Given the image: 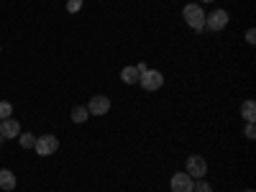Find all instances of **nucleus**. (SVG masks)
<instances>
[{
  "mask_svg": "<svg viewBox=\"0 0 256 192\" xmlns=\"http://www.w3.org/2000/svg\"><path fill=\"white\" fill-rule=\"evenodd\" d=\"M182 16H184V24L192 28V31H205V10H202V6L200 3H190V6H184V10H182Z\"/></svg>",
  "mask_w": 256,
  "mask_h": 192,
  "instance_id": "1",
  "label": "nucleus"
},
{
  "mask_svg": "<svg viewBox=\"0 0 256 192\" xmlns=\"http://www.w3.org/2000/svg\"><path fill=\"white\" fill-rule=\"evenodd\" d=\"M138 84H141L146 92H154V90H159L162 84H164V74L159 70H144L138 74Z\"/></svg>",
  "mask_w": 256,
  "mask_h": 192,
  "instance_id": "2",
  "label": "nucleus"
},
{
  "mask_svg": "<svg viewBox=\"0 0 256 192\" xmlns=\"http://www.w3.org/2000/svg\"><path fill=\"white\" fill-rule=\"evenodd\" d=\"M34 148H36V154H38V156H52V154H56V148H59V138L52 136V134L38 136L36 144H34Z\"/></svg>",
  "mask_w": 256,
  "mask_h": 192,
  "instance_id": "3",
  "label": "nucleus"
},
{
  "mask_svg": "<svg viewBox=\"0 0 256 192\" xmlns=\"http://www.w3.org/2000/svg\"><path fill=\"white\" fill-rule=\"evenodd\" d=\"M187 174H190L192 180H202V177L208 174V162H205L202 156H198V154H192V156L187 159Z\"/></svg>",
  "mask_w": 256,
  "mask_h": 192,
  "instance_id": "4",
  "label": "nucleus"
},
{
  "mask_svg": "<svg viewBox=\"0 0 256 192\" xmlns=\"http://www.w3.org/2000/svg\"><path fill=\"white\" fill-rule=\"evenodd\" d=\"M228 26V10H216V13H210V16H205V28H210V31H223Z\"/></svg>",
  "mask_w": 256,
  "mask_h": 192,
  "instance_id": "5",
  "label": "nucleus"
},
{
  "mask_svg": "<svg viewBox=\"0 0 256 192\" xmlns=\"http://www.w3.org/2000/svg\"><path fill=\"white\" fill-rule=\"evenodd\" d=\"M192 187H195V180H192L187 172L172 174V192H192Z\"/></svg>",
  "mask_w": 256,
  "mask_h": 192,
  "instance_id": "6",
  "label": "nucleus"
},
{
  "mask_svg": "<svg viewBox=\"0 0 256 192\" xmlns=\"http://www.w3.org/2000/svg\"><path fill=\"white\" fill-rule=\"evenodd\" d=\"M108 110H110V100L105 98V95L90 98V105H88V113H90V116H105Z\"/></svg>",
  "mask_w": 256,
  "mask_h": 192,
  "instance_id": "7",
  "label": "nucleus"
},
{
  "mask_svg": "<svg viewBox=\"0 0 256 192\" xmlns=\"http://www.w3.org/2000/svg\"><path fill=\"white\" fill-rule=\"evenodd\" d=\"M0 136L3 138H18L20 136V123L16 118H3L0 120Z\"/></svg>",
  "mask_w": 256,
  "mask_h": 192,
  "instance_id": "8",
  "label": "nucleus"
},
{
  "mask_svg": "<svg viewBox=\"0 0 256 192\" xmlns=\"http://www.w3.org/2000/svg\"><path fill=\"white\" fill-rule=\"evenodd\" d=\"M0 190H16V174L10 172V169H0Z\"/></svg>",
  "mask_w": 256,
  "mask_h": 192,
  "instance_id": "9",
  "label": "nucleus"
},
{
  "mask_svg": "<svg viewBox=\"0 0 256 192\" xmlns=\"http://www.w3.org/2000/svg\"><path fill=\"white\" fill-rule=\"evenodd\" d=\"M241 116L246 118V123H254V120H256V102H254V100H246V102L241 105Z\"/></svg>",
  "mask_w": 256,
  "mask_h": 192,
  "instance_id": "10",
  "label": "nucleus"
},
{
  "mask_svg": "<svg viewBox=\"0 0 256 192\" xmlns=\"http://www.w3.org/2000/svg\"><path fill=\"white\" fill-rule=\"evenodd\" d=\"M120 80H123L126 84H136V82H138V70H136V67H123Z\"/></svg>",
  "mask_w": 256,
  "mask_h": 192,
  "instance_id": "11",
  "label": "nucleus"
},
{
  "mask_svg": "<svg viewBox=\"0 0 256 192\" xmlns=\"http://www.w3.org/2000/svg\"><path fill=\"white\" fill-rule=\"evenodd\" d=\"M88 118H90L88 108H80V105H77V108L72 110V120H74V123H84V120H88Z\"/></svg>",
  "mask_w": 256,
  "mask_h": 192,
  "instance_id": "12",
  "label": "nucleus"
},
{
  "mask_svg": "<svg viewBox=\"0 0 256 192\" xmlns=\"http://www.w3.org/2000/svg\"><path fill=\"white\" fill-rule=\"evenodd\" d=\"M18 141H20V146H24V148H34L36 136H31V134H20V136H18Z\"/></svg>",
  "mask_w": 256,
  "mask_h": 192,
  "instance_id": "13",
  "label": "nucleus"
},
{
  "mask_svg": "<svg viewBox=\"0 0 256 192\" xmlns=\"http://www.w3.org/2000/svg\"><path fill=\"white\" fill-rule=\"evenodd\" d=\"M10 116H13V105L3 100V102H0V120H3V118H10Z\"/></svg>",
  "mask_w": 256,
  "mask_h": 192,
  "instance_id": "14",
  "label": "nucleus"
},
{
  "mask_svg": "<svg viewBox=\"0 0 256 192\" xmlns=\"http://www.w3.org/2000/svg\"><path fill=\"white\" fill-rule=\"evenodd\" d=\"M192 192H212V187H210V184L205 182V177H202V180H198V182H195V187H192Z\"/></svg>",
  "mask_w": 256,
  "mask_h": 192,
  "instance_id": "15",
  "label": "nucleus"
},
{
  "mask_svg": "<svg viewBox=\"0 0 256 192\" xmlns=\"http://www.w3.org/2000/svg\"><path fill=\"white\" fill-rule=\"evenodd\" d=\"M82 8V0H67V10L70 13H77Z\"/></svg>",
  "mask_w": 256,
  "mask_h": 192,
  "instance_id": "16",
  "label": "nucleus"
},
{
  "mask_svg": "<svg viewBox=\"0 0 256 192\" xmlns=\"http://www.w3.org/2000/svg\"><path fill=\"white\" fill-rule=\"evenodd\" d=\"M246 138H256V128H254V123L246 126Z\"/></svg>",
  "mask_w": 256,
  "mask_h": 192,
  "instance_id": "17",
  "label": "nucleus"
},
{
  "mask_svg": "<svg viewBox=\"0 0 256 192\" xmlns=\"http://www.w3.org/2000/svg\"><path fill=\"white\" fill-rule=\"evenodd\" d=\"M246 41H248V44H254V41H256V31H254V28L246 31Z\"/></svg>",
  "mask_w": 256,
  "mask_h": 192,
  "instance_id": "18",
  "label": "nucleus"
},
{
  "mask_svg": "<svg viewBox=\"0 0 256 192\" xmlns=\"http://www.w3.org/2000/svg\"><path fill=\"white\" fill-rule=\"evenodd\" d=\"M200 3H212V0H200Z\"/></svg>",
  "mask_w": 256,
  "mask_h": 192,
  "instance_id": "19",
  "label": "nucleus"
},
{
  "mask_svg": "<svg viewBox=\"0 0 256 192\" xmlns=\"http://www.w3.org/2000/svg\"><path fill=\"white\" fill-rule=\"evenodd\" d=\"M3 141H6V138H3V136H0V144H3Z\"/></svg>",
  "mask_w": 256,
  "mask_h": 192,
  "instance_id": "20",
  "label": "nucleus"
},
{
  "mask_svg": "<svg viewBox=\"0 0 256 192\" xmlns=\"http://www.w3.org/2000/svg\"><path fill=\"white\" fill-rule=\"evenodd\" d=\"M246 192H254V190H246Z\"/></svg>",
  "mask_w": 256,
  "mask_h": 192,
  "instance_id": "21",
  "label": "nucleus"
}]
</instances>
